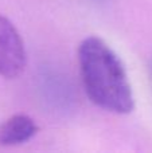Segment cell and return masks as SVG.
<instances>
[{
  "label": "cell",
  "instance_id": "7a4b0ae2",
  "mask_svg": "<svg viewBox=\"0 0 152 153\" xmlns=\"http://www.w3.org/2000/svg\"><path fill=\"white\" fill-rule=\"evenodd\" d=\"M27 54L19 31L5 16L0 15V76L13 79L24 71Z\"/></svg>",
  "mask_w": 152,
  "mask_h": 153
},
{
  "label": "cell",
  "instance_id": "6da1fadb",
  "mask_svg": "<svg viewBox=\"0 0 152 153\" xmlns=\"http://www.w3.org/2000/svg\"><path fill=\"white\" fill-rule=\"evenodd\" d=\"M78 66L85 94L96 106L115 114H128L135 98L120 56L98 36H88L78 46Z\"/></svg>",
  "mask_w": 152,
  "mask_h": 153
},
{
  "label": "cell",
  "instance_id": "3957f363",
  "mask_svg": "<svg viewBox=\"0 0 152 153\" xmlns=\"http://www.w3.org/2000/svg\"><path fill=\"white\" fill-rule=\"evenodd\" d=\"M39 132V126L27 114H13L0 124V145L13 146L30 141Z\"/></svg>",
  "mask_w": 152,
  "mask_h": 153
}]
</instances>
